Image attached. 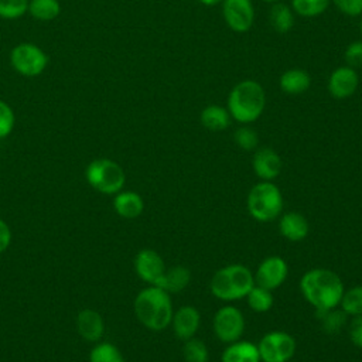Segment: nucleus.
<instances>
[{
	"label": "nucleus",
	"instance_id": "nucleus-1",
	"mask_svg": "<svg viewBox=\"0 0 362 362\" xmlns=\"http://www.w3.org/2000/svg\"><path fill=\"white\" fill-rule=\"evenodd\" d=\"M300 290L317 311L337 308L345 291L339 276L332 270L321 267L311 269L303 274Z\"/></svg>",
	"mask_w": 362,
	"mask_h": 362
},
{
	"label": "nucleus",
	"instance_id": "nucleus-2",
	"mask_svg": "<svg viewBox=\"0 0 362 362\" xmlns=\"http://www.w3.org/2000/svg\"><path fill=\"white\" fill-rule=\"evenodd\" d=\"M134 313L148 329L161 331L167 328L174 314L170 293L157 286L141 290L134 300Z\"/></svg>",
	"mask_w": 362,
	"mask_h": 362
},
{
	"label": "nucleus",
	"instance_id": "nucleus-3",
	"mask_svg": "<svg viewBox=\"0 0 362 362\" xmlns=\"http://www.w3.org/2000/svg\"><path fill=\"white\" fill-rule=\"evenodd\" d=\"M266 106V93L253 79L236 83L228 96V112L232 119L247 124L257 120Z\"/></svg>",
	"mask_w": 362,
	"mask_h": 362
},
{
	"label": "nucleus",
	"instance_id": "nucleus-4",
	"mask_svg": "<svg viewBox=\"0 0 362 362\" xmlns=\"http://www.w3.org/2000/svg\"><path fill=\"white\" fill-rule=\"evenodd\" d=\"M255 286L253 273L243 264H229L219 269L211 279V293L222 301H235L247 296Z\"/></svg>",
	"mask_w": 362,
	"mask_h": 362
},
{
	"label": "nucleus",
	"instance_id": "nucleus-5",
	"mask_svg": "<svg viewBox=\"0 0 362 362\" xmlns=\"http://www.w3.org/2000/svg\"><path fill=\"white\" fill-rule=\"evenodd\" d=\"M283 209V195L272 181H260L247 195V211L259 222L274 221Z\"/></svg>",
	"mask_w": 362,
	"mask_h": 362
},
{
	"label": "nucleus",
	"instance_id": "nucleus-6",
	"mask_svg": "<svg viewBox=\"0 0 362 362\" xmlns=\"http://www.w3.org/2000/svg\"><path fill=\"white\" fill-rule=\"evenodd\" d=\"M86 180L96 191L115 194L124 185L126 177L122 167L107 158H98L86 168Z\"/></svg>",
	"mask_w": 362,
	"mask_h": 362
},
{
	"label": "nucleus",
	"instance_id": "nucleus-7",
	"mask_svg": "<svg viewBox=\"0 0 362 362\" xmlns=\"http://www.w3.org/2000/svg\"><path fill=\"white\" fill-rule=\"evenodd\" d=\"M257 349L263 362H287L296 352V341L288 332L272 331L260 339Z\"/></svg>",
	"mask_w": 362,
	"mask_h": 362
},
{
	"label": "nucleus",
	"instance_id": "nucleus-8",
	"mask_svg": "<svg viewBox=\"0 0 362 362\" xmlns=\"http://www.w3.org/2000/svg\"><path fill=\"white\" fill-rule=\"evenodd\" d=\"M245 331V318L239 308L225 305L219 308L214 317V332L216 338L225 344L238 341Z\"/></svg>",
	"mask_w": 362,
	"mask_h": 362
},
{
	"label": "nucleus",
	"instance_id": "nucleus-9",
	"mask_svg": "<svg viewBox=\"0 0 362 362\" xmlns=\"http://www.w3.org/2000/svg\"><path fill=\"white\" fill-rule=\"evenodd\" d=\"M11 64L17 72L25 76H35L47 66V55L34 44H18L11 51Z\"/></svg>",
	"mask_w": 362,
	"mask_h": 362
},
{
	"label": "nucleus",
	"instance_id": "nucleus-10",
	"mask_svg": "<svg viewBox=\"0 0 362 362\" xmlns=\"http://www.w3.org/2000/svg\"><path fill=\"white\" fill-rule=\"evenodd\" d=\"M222 14L228 27L235 33L250 30L255 21V10L250 0H223Z\"/></svg>",
	"mask_w": 362,
	"mask_h": 362
},
{
	"label": "nucleus",
	"instance_id": "nucleus-11",
	"mask_svg": "<svg viewBox=\"0 0 362 362\" xmlns=\"http://www.w3.org/2000/svg\"><path fill=\"white\" fill-rule=\"evenodd\" d=\"M287 274L288 266L286 260L280 256H269L259 264L255 274V283L272 291L284 283Z\"/></svg>",
	"mask_w": 362,
	"mask_h": 362
},
{
	"label": "nucleus",
	"instance_id": "nucleus-12",
	"mask_svg": "<svg viewBox=\"0 0 362 362\" xmlns=\"http://www.w3.org/2000/svg\"><path fill=\"white\" fill-rule=\"evenodd\" d=\"M359 85L356 69L351 66H338L328 78V92L335 99H346L352 96Z\"/></svg>",
	"mask_w": 362,
	"mask_h": 362
},
{
	"label": "nucleus",
	"instance_id": "nucleus-13",
	"mask_svg": "<svg viewBox=\"0 0 362 362\" xmlns=\"http://www.w3.org/2000/svg\"><path fill=\"white\" fill-rule=\"evenodd\" d=\"M134 269L141 280L156 286L165 272V264L157 252L151 249H143L134 259Z\"/></svg>",
	"mask_w": 362,
	"mask_h": 362
},
{
	"label": "nucleus",
	"instance_id": "nucleus-14",
	"mask_svg": "<svg viewBox=\"0 0 362 362\" xmlns=\"http://www.w3.org/2000/svg\"><path fill=\"white\" fill-rule=\"evenodd\" d=\"M252 165L262 181H272L281 171V158L273 148L262 147L256 150Z\"/></svg>",
	"mask_w": 362,
	"mask_h": 362
},
{
	"label": "nucleus",
	"instance_id": "nucleus-15",
	"mask_svg": "<svg viewBox=\"0 0 362 362\" xmlns=\"http://www.w3.org/2000/svg\"><path fill=\"white\" fill-rule=\"evenodd\" d=\"M199 322H201V315L198 310L192 305L180 307L175 311V314H173V320H171L175 335L184 341L192 338L197 334L199 328Z\"/></svg>",
	"mask_w": 362,
	"mask_h": 362
},
{
	"label": "nucleus",
	"instance_id": "nucleus-16",
	"mask_svg": "<svg viewBox=\"0 0 362 362\" xmlns=\"http://www.w3.org/2000/svg\"><path fill=\"white\" fill-rule=\"evenodd\" d=\"M280 233L291 242L303 240L308 235V222L305 216L298 212H287L280 218L279 222Z\"/></svg>",
	"mask_w": 362,
	"mask_h": 362
},
{
	"label": "nucleus",
	"instance_id": "nucleus-17",
	"mask_svg": "<svg viewBox=\"0 0 362 362\" xmlns=\"http://www.w3.org/2000/svg\"><path fill=\"white\" fill-rule=\"evenodd\" d=\"M76 328L81 337L88 341L100 339L105 325L100 314L93 310H83L76 317Z\"/></svg>",
	"mask_w": 362,
	"mask_h": 362
},
{
	"label": "nucleus",
	"instance_id": "nucleus-18",
	"mask_svg": "<svg viewBox=\"0 0 362 362\" xmlns=\"http://www.w3.org/2000/svg\"><path fill=\"white\" fill-rule=\"evenodd\" d=\"M222 362H260L257 345L250 341L230 342L222 352Z\"/></svg>",
	"mask_w": 362,
	"mask_h": 362
},
{
	"label": "nucleus",
	"instance_id": "nucleus-19",
	"mask_svg": "<svg viewBox=\"0 0 362 362\" xmlns=\"http://www.w3.org/2000/svg\"><path fill=\"white\" fill-rule=\"evenodd\" d=\"M279 85L280 89L287 95H301L311 86V78L307 71L291 68L281 74Z\"/></svg>",
	"mask_w": 362,
	"mask_h": 362
},
{
	"label": "nucleus",
	"instance_id": "nucleus-20",
	"mask_svg": "<svg viewBox=\"0 0 362 362\" xmlns=\"http://www.w3.org/2000/svg\"><path fill=\"white\" fill-rule=\"evenodd\" d=\"M113 206H115V211L120 216H123L126 219H133V218H137L143 212L144 204H143L141 197L137 192L124 191L115 197Z\"/></svg>",
	"mask_w": 362,
	"mask_h": 362
},
{
	"label": "nucleus",
	"instance_id": "nucleus-21",
	"mask_svg": "<svg viewBox=\"0 0 362 362\" xmlns=\"http://www.w3.org/2000/svg\"><path fill=\"white\" fill-rule=\"evenodd\" d=\"M191 280V273L184 266H174L171 269H165L163 277L156 284L157 287L165 290L167 293H180L182 291Z\"/></svg>",
	"mask_w": 362,
	"mask_h": 362
},
{
	"label": "nucleus",
	"instance_id": "nucleus-22",
	"mask_svg": "<svg viewBox=\"0 0 362 362\" xmlns=\"http://www.w3.org/2000/svg\"><path fill=\"white\" fill-rule=\"evenodd\" d=\"M201 123L205 129L212 132L225 130L230 123V115L228 109L219 105H209L201 112Z\"/></svg>",
	"mask_w": 362,
	"mask_h": 362
},
{
	"label": "nucleus",
	"instance_id": "nucleus-23",
	"mask_svg": "<svg viewBox=\"0 0 362 362\" xmlns=\"http://www.w3.org/2000/svg\"><path fill=\"white\" fill-rule=\"evenodd\" d=\"M270 24L273 30L277 34H286L288 33L293 25H294V14L293 10L283 4V3H274V6L270 8V16H269Z\"/></svg>",
	"mask_w": 362,
	"mask_h": 362
},
{
	"label": "nucleus",
	"instance_id": "nucleus-24",
	"mask_svg": "<svg viewBox=\"0 0 362 362\" xmlns=\"http://www.w3.org/2000/svg\"><path fill=\"white\" fill-rule=\"evenodd\" d=\"M247 298V304L249 307L255 311V313H266L272 308L273 305V296L272 291L267 288H263L257 284H255L250 291L246 296Z\"/></svg>",
	"mask_w": 362,
	"mask_h": 362
},
{
	"label": "nucleus",
	"instance_id": "nucleus-25",
	"mask_svg": "<svg viewBox=\"0 0 362 362\" xmlns=\"http://www.w3.org/2000/svg\"><path fill=\"white\" fill-rule=\"evenodd\" d=\"M317 317L321 321V327L327 334H337L341 331L346 321V314L342 310H327L317 311Z\"/></svg>",
	"mask_w": 362,
	"mask_h": 362
},
{
	"label": "nucleus",
	"instance_id": "nucleus-26",
	"mask_svg": "<svg viewBox=\"0 0 362 362\" xmlns=\"http://www.w3.org/2000/svg\"><path fill=\"white\" fill-rule=\"evenodd\" d=\"M339 305L346 315H362V284L344 291Z\"/></svg>",
	"mask_w": 362,
	"mask_h": 362
},
{
	"label": "nucleus",
	"instance_id": "nucleus-27",
	"mask_svg": "<svg viewBox=\"0 0 362 362\" xmlns=\"http://www.w3.org/2000/svg\"><path fill=\"white\" fill-rule=\"evenodd\" d=\"M331 0H291L293 10L301 17H317L322 14Z\"/></svg>",
	"mask_w": 362,
	"mask_h": 362
},
{
	"label": "nucleus",
	"instance_id": "nucleus-28",
	"mask_svg": "<svg viewBox=\"0 0 362 362\" xmlns=\"http://www.w3.org/2000/svg\"><path fill=\"white\" fill-rule=\"evenodd\" d=\"M28 10L38 20H52L59 14V3L57 0H31Z\"/></svg>",
	"mask_w": 362,
	"mask_h": 362
},
{
	"label": "nucleus",
	"instance_id": "nucleus-29",
	"mask_svg": "<svg viewBox=\"0 0 362 362\" xmlns=\"http://www.w3.org/2000/svg\"><path fill=\"white\" fill-rule=\"evenodd\" d=\"M182 355L187 362H208V348L204 341L198 338H189L182 346Z\"/></svg>",
	"mask_w": 362,
	"mask_h": 362
},
{
	"label": "nucleus",
	"instance_id": "nucleus-30",
	"mask_svg": "<svg viewBox=\"0 0 362 362\" xmlns=\"http://www.w3.org/2000/svg\"><path fill=\"white\" fill-rule=\"evenodd\" d=\"M89 362H124V359L115 345L102 342L90 351Z\"/></svg>",
	"mask_w": 362,
	"mask_h": 362
},
{
	"label": "nucleus",
	"instance_id": "nucleus-31",
	"mask_svg": "<svg viewBox=\"0 0 362 362\" xmlns=\"http://www.w3.org/2000/svg\"><path fill=\"white\" fill-rule=\"evenodd\" d=\"M233 139H235V143L246 151L253 150L259 143L257 133L252 127H247V126H242V127L236 129Z\"/></svg>",
	"mask_w": 362,
	"mask_h": 362
},
{
	"label": "nucleus",
	"instance_id": "nucleus-32",
	"mask_svg": "<svg viewBox=\"0 0 362 362\" xmlns=\"http://www.w3.org/2000/svg\"><path fill=\"white\" fill-rule=\"evenodd\" d=\"M28 8L27 0H0V17L17 18Z\"/></svg>",
	"mask_w": 362,
	"mask_h": 362
},
{
	"label": "nucleus",
	"instance_id": "nucleus-33",
	"mask_svg": "<svg viewBox=\"0 0 362 362\" xmlns=\"http://www.w3.org/2000/svg\"><path fill=\"white\" fill-rule=\"evenodd\" d=\"M14 126V113L11 107L0 100V139L8 136V133L13 130Z\"/></svg>",
	"mask_w": 362,
	"mask_h": 362
},
{
	"label": "nucleus",
	"instance_id": "nucleus-34",
	"mask_svg": "<svg viewBox=\"0 0 362 362\" xmlns=\"http://www.w3.org/2000/svg\"><path fill=\"white\" fill-rule=\"evenodd\" d=\"M345 61L351 68L362 66V41H352L345 49Z\"/></svg>",
	"mask_w": 362,
	"mask_h": 362
},
{
	"label": "nucleus",
	"instance_id": "nucleus-35",
	"mask_svg": "<svg viewBox=\"0 0 362 362\" xmlns=\"http://www.w3.org/2000/svg\"><path fill=\"white\" fill-rule=\"evenodd\" d=\"M335 7L349 17H356L362 14V0H331Z\"/></svg>",
	"mask_w": 362,
	"mask_h": 362
},
{
	"label": "nucleus",
	"instance_id": "nucleus-36",
	"mask_svg": "<svg viewBox=\"0 0 362 362\" xmlns=\"http://www.w3.org/2000/svg\"><path fill=\"white\" fill-rule=\"evenodd\" d=\"M349 339L356 348H362V315H355L351 321Z\"/></svg>",
	"mask_w": 362,
	"mask_h": 362
},
{
	"label": "nucleus",
	"instance_id": "nucleus-37",
	"mask_svg": "<svg viewBox=\"0 0 362 362\" xmlns=\"http://www.w3.org/2000/svg\"><path fill=\"white\" fill-rule=\"evenodd\" d=\"M10 240H11L10 228L7 226V223L4 221L0 219V253L8 247Z\"/></svg>",
	"mask_w": 362,
	"mask_h": 362
},
{
	"label": "nucleus",
	"instance_id": "nucleus-38",
	"mask_svg": "<svg viewBox=\"0 0 362 362\" xmlns=\"http://www.w3.org/2000/svg\"><path fill=\"white\" fill-rule=\"evenodd\" d=\"M202 4H205V6H216V4H219V3H222L223 0H199Z\"/></svg>",
	"mask_w": 362,
	"mask_h": 362
},
{
	"label": "nucleus",
	"instance_id": "nucleus-39",
	"mask_svg": "<svg viewBox=\"0 0 362 362\" xmlns=\"http://www.w3.org/2000/svg\"><path fill=\"white\" fill-rule=\"evenodd\" d=\"M359 31H361V34H362V18H361V21H359Z\"/></svg>",
	"mask_w": 362,
	"mask_h": 362
},
{
	"label": "nucleus",
	"instance_id": "nucleus-40",
	"mask_svg": "<svg viewBox=\"0 0 362 362\" xmlns=\"http://www.w3.org/2000/svg\"><path fill=\"white\" fill-rule=\"evenodd\" d=\"M263 1H267V3H277L279 0H263Z\"/></svg>",
	"mask_w": 362,
	"mask_h": 362
}]
</instances>
